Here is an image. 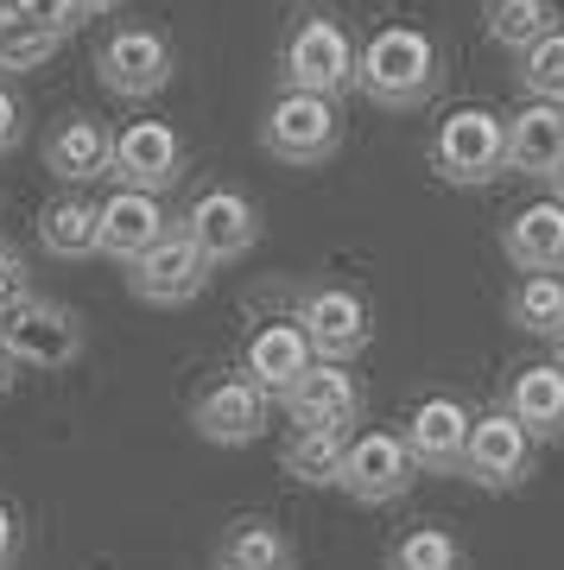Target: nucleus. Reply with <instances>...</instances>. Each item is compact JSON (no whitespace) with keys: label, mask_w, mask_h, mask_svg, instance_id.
Returning <instances> with one entry per match:
<instances>
[{"label":"nucleus","mask_w":564,"mask_h":570,"mask_svg":"<svg viewBox=\"0 0 564 570\" xmlns=\"http://www.w3.org/2000/svg\"><path fill=\"white\" fill-rule=\"evenodd\" d=\"M438 82H444V58L425 26L387 20L368 32V45H356V89L375 108H393V115L425 108L438 96Z\"/></svg>","instance_id":"1"},{"label":"nucleus","mask_w":564,"mask_h":570,"mask_svg":"<svg viewBox=\"0 0 564 570\" xmlns=\"http://www.w3.org/2000/svg\"><path fill=\"white\" fill-rule=\"evenodd\" d=\"M431 171L457 190H476V184H495L507 171V115L483 102L450 108L431 134Z\"/></svg>","instance_id":"2"},{"label":"nucleus","mask_w":564,"mask_h":570,"mask_svg":"<svg viewBox=\"0 0 564 570\" xmlns=\"http://www.w3.org/2000/svg\"><path fill=\"white\" fill-rule=\"evenodd\" d=\"M280 77H285V89L323 96V102H337L343 89H356V39H349V26L330 20V13L299 20L280 45Z\"/></svg>","instance_id":"3"},{"label":"nucleus","mask_w":564,"mask_h":570,"mask_svg":"<svg viewBox=\"0 0 564 570\" xmlns=\"http://www.w3.org/2000/svg\"><path fill=\"white\" fill-rule=\"evenodd\" d=\"M261 146L280 165H330L337 146H343V108L323 102V96H299V89H280L261 115Z\"/></svg>","instance_id":"4"},{"label":"nucleus","mask_w":564,"mask_h":570,"mask_svg":"<svg viewBox=\"0 0 564 570\" xmlns=\"http://www.w3.org/2000/svg\"><path fill=\"white\" fill-rule=\"evenodd\" d=\"M178 58H172V39L159 26H115L108 39L96 45V77L101 89H115L121 102H153L165 82H172Z\"/></svg>","instance_id":"5"},{"label":"nucleus","mask_w":564,"mask_h":570,"mask_svg":"<svg viewBox=\"0 0 564 570\" xmlns=\"http://www.w3.org/2000/svg\"><path fill=\"white\" fill-rule=\"evenodd\" d=\"M178 228L210 266H228V261H242V254H254V242H261V209L235 184H210V190L191 197Z\"/></svg>","instance_id":"6"},{"label":"nucleus","mask_w":564,"mask_h":570,"mask_svg":"<svg viewBox=\"0 0 564 570\" xmlns=\"http://www.w3.org/2000/svg\"><path fill=\"white\" fill-rule=\"evenodd\" d=\"M292 324L304 330V343L318 362H356L368 343H375V311H368L362 292H349V285H311L299 298V317Z\"/></svg>","instance_id":"7"},{"label":"nucleus","mask_w":564,"mask_h":570,"mask_svg":"<svg viewBox=\"0 0 564 570\" xmlns=\"http://www.w3.org/2000/svg\"><path fill=\"white\" fill-rule=\"evenodd\" d=\"M0 343L13 355V367H39V374H58L82 355V317L70 305H51V298H26L20 311L0 317Z\"/></svg>","instance_id":"8"},{"label":"nucleus","mask_w":564,"mask_h":570,"mask_svg":"<svg viewBox=\"0 0 564 570\" xmlns=\"http://www.w3.org/2000/svg\"><path fill=\"white\" fill-rule=\"evenodd\" d=\"M184 134L172 121H127L115 134V153H108V178L115 190H146V197H159L172 184L184 178Z\"/></svg>","instance_id":"9"},{"label":"nucleus","mask_w":564,"mask_h":570,"mask_svg":"<svg viewBox=\"0 0 564 570\" xmlns=\"http://www.w3.org/2000/svg\"><path fill=\"white\" fill-rule=\"evenodd\" d=\"M210 273H216V266H210L197 247L184 242V228H165V235L146 247L140 261H127V292H134L140 305L178 311V305H191V298H203Z\"/></svg>","instance_id":"10"},{"label":"nucleus","mask_w":564,"mask_h":570,"mask_svg":"<svg viewBox=\"0 0 564 570\" xmlns=\"http://www.w3.org/2000/svg\"><path fill=\"white\" fill-rule=\"evenodd\" d=\"M412 482H419V469H412V456H406L400 431H362V438H349V444H343L337 489H343L349 501H362V508H387V501H400Z\"/></svg>","instance_id":"11"},{"label":"nucleus","mask_w":564,"mask_h":570,"mask_svg":"<svg viewBox=\"0 0 564 570\" xmlns=\"http://www.w3.org/2000/svg\"><path fill=\"white\" fill-rule=\"evenodd\" d=\"M457 475H469V482H476V489H488V494L521 489L526 475H533V438H526L507 412H483V419L469 425L464 469H457Z\"/></svg>","instance_id":"12"},{"label":"nucleus","mask_w":564,"mask_h":570,"mask_svg":"<svg viewBox=\"0 0 564 570\" xmlns=\"http://www.w3.org/2000/svg\"><path fill=\"white\" fill-rule=\"evenodd\" d=\"M469 406L464 400H450V393H431V400H419L412 406V419H406L400 444L406 456H412V469H425V475H457L464 469V444H469Z\"/></svg>","instance_id":"13"},{"label":"nucleus","mask_w":564,"mask_h":570,"mask_svg":"<svg viewBox=\"0 0 564 570\" xmlns=\"http://www.w3.org/2000/svg\"><path fill=\"white\" fill-rule=\"evenodd\" d=\"M266 412H273V400H266L254 381H242V374H222L216 387L197 393V406H191V425H197L203 444H222V450H242L254 444L266 431Z\"/></svg>","instance_id":"14"},{"label":"nucleus","mask_w":564,"mask_h":570,"mask_svg":"<svg viewBox=\"0 0 564 570\" xmlns=\"http://www.w3.org/2000/svg\"><path fill=\"white\" fill-rule=\"evenodd\" d=\"M280 406L292 412L299 431H349L362 419V381H356L343 362H311L299 374V387L285 393Z\"/></svg>","instance_id":"15"},{"label":"nucleus","mask_w":564,"mask_h":570,"mask_svg":"<svg viewBox=\"0 0 564 570\" xmlns=\"http://www.w3.org/2000/svg\"><path fill=\"white\" fill-rule=\"evenodd\" d=\"M165 228H172V216H165L159 197H146V190H115V197L96 204V254L127 266V261H140Z\"/></svg>","instance_id":"16"},{"label":"nucleus","mask_w":564,"mask_h":570,"mask_svg":"<svg viewBox=\"0 0 564 570\" xmlns=\"http://www.w3.org/2000/svg\"><path fill=\"white\" fill-rule=\"evenodd\" d=\"M311 362H318V355H311V343H304L299 324H261L242 348V381H254L266 400H285Z\"/></svg>","instance_id":"17"},{"label":"nucleus","mask_w":564,"mask_h":570,"mask_svg":"<svg viewBox=\"0 0 564 570\" xmlns=\"http://www.w3.org/2000/svg\"><path fill=\"white\" fill-rule=\"evenodd\" d=\"M108 153H115L108 121H96V115H64V121L51 127V140H45V171L77 190V184L108 178Z\"/></svg>","instance_id":"18"},{"label":"nucleus","mask_w":564,"mask_h":570,"mask_svg":"<svg viewBox=\"0 0 564 570\" xmlns=\"http://www.w3.org/2000/svg\"><path fill=\"white\" fill-rule=\"evenodd\" d=\"M507 419L526 438H564V367L558 362H526L507 381Z\"/></svg>","instance_id":"19"},{"label":"nucleus","mask_w":564,"mask_h":570,"mask_svg":"<svg viewBox=\"0 0 564 570\" xmlns=\"http://www.w3.org/2000/svg\"><path fill=\"white\" fill-rule=\"evenodd\" d=\"M502 247L514 273H564V204H526L507 216L502 228Z\"/></svg>","instance_id":"20"},{"label":"nucleus","mask_w":564,"mask_h":570,"mask_svg":"<svg viewBox=\"0 0 564 570\" xmlns=\"http://www.w3.org/2000/svg\"><path fill=\"white\" fill-rule=\"evenodd\" d=\"M564 159V108L558 102H526L507 115V171L521 178H552Z\"/></svg>","instance_id":"21"},{"label":"nucleus","mask_w":564,"mask_h":570,"mask_svg":"<svg viewBox=\"0 0 564 570\" xmlns=\"http://www.w3.org/2000/svg\"><path fill=\"white\" fill-rule=\"evenodd\" d=\"M216 570H299V546H292V532L261 520V513H247L235 527L216 539Z\"/></svg>","instance_id":"22"},{"label":"nucleus","mask_w":564,"mask_h":570,"mask_svg":"<svg viewBox=\"0 0 564 570\" xmlns=\"http://www.w3.org/2000/svg\"><path fill=\"white\" fill-rule=\"evenodd\" d=\"M39 242L51 261H89L96 254V204L89 197H51L39 209Z\"/></svg>","instance_id":"23"},{"label":"nucleus","mask_w":564,"mask_h":570,"mask_svg":"<svg viewBox=\"0 0 564 570\" xmlns=\"http://www.w3.org/2000/svg\"><path fill=\"white\" fill-rule=\"evenodd\" d=\"M343 444H349V431H292L280 444V469L292 482H304V489H337Z\"/></svg>","instance_id":"24"},{"label":"nucleus","mask_w":564,"mask_h":570,"mask_svg":"<svg viewBox=\"0 0 564 570\" xmlns=\"http://www.w3.org/2000/svg\"><path fill=\"white\" fill-rule=\"evenodd\" d=\"M483 26H488V39L502 45V51L521 58L526 45H539L545 32L558 26V7H552V0H488Z\"/></svg>","instance_id":"25"},{"label":"nucleus","mask_w":564,"mask_h":570,"mask_svg":"<svg viewBox=\"0 0 564 570\" xmlns=\"http://www.w3.org/2000/svg\"><path fill=\"white\" fill-rule=\"evenodd\" d=\"M507 324L526 336H558L564 324V279L558 273H521L514 298H507Z\"/></svg>","instance_id":"26"},{"label":"nucleus","mask_w":564,"mask_h":570,"mask_svg":"<svg viewBox=\"0 0 564 570\" xmlns=\"http://www.w3.org/2000/svg\"><path fill=\"white\" fill-rule=\"evenodd\" d=\"M58 32H45V26H32L13 7V0H0V77H20V70H39L51 51H58Z\"/></svg>","instance_id":"27"},{"label":"nucleus","mask_w":564,"mask_h":570,"mask_svg":"<svg viewBox=\"0 0 564 570\" xmlns=\"http://www.w3.org/2000/svg\"><path fill=\"white\" fill-rule=\"evenodd\" d=\"M387 570H469L464 539L444 527H412L387 546Z\"/></svg>","instance_id":"28"},{"label":"nucleus","mask_w":564,"mask_h":570,"mask_svg":"<svg viewBox=\"0 0 564 570\" xmlns=\"http://www.w3.org/2000/svg\"><path fill=\"white\" fill-rule=\"evenodd\" d=\"M521 89L533 102H558L564 108V26H552L539 45L521 51Z\"/></svg>","instance_id":"29"},{"label":"nucleus","mask_w":564,"mask_h":570,"mask_svg":"<svg viewBox=\"0 0 564 570\" xmlns=\"http://www.w3.org/2000/svg\"><path fill=\"white\" fill-rule=\"evenodd\" d=\"M26 298H32V273H26L20 247L0 242V317H7V311H20Z\"/></svg>","instance_id":"30"},{"label":"nucleus","mask_w":564,"mask_h":570,"mask_svg":"<svg viewBox=\"0 0 564 570\" xmlns=\"http://www.w3.org/2000/svg\"><path fill=\"white\" fill-rule=\"evenodd\" d=\"M13 7H20V13H26L32 26H45V32H58V39H70V32L82 26L77 0H13Z\"/></svg>","instance_id":"31"},{"label":"nucleus","mask_w":564,"mask_h":570,"mask_svg":"<svg viewBox=\"0 0 564 570\" xmlns=\"http://www.w3.org/2000/svg\"><path fill=\"white\" fill-rule=\"evenodd\" d=\"M20 134H26V108H20V96L0 82V153H13V146H20Z\"/></svg>","instance_id":"32"},{"label":"nucleus","mask_w":564,"mask_h":570,"mask_svg":"<svg viewBox=\"0 0 564 570\" xmlns=\"http://www.w3.org/2000/svg\"><path fill=\"white\" fill-rule=\"evenodd\" d=\"M13 564H20V520L0 501V570H13Z\"/></svg>","instance_id":"33"},{"label":"nucleus","mask_w":564,"mask_h":570,"mask_svg":"<svg viewBox=\"0 0 564 570\" xmlns=\"http://www.w3.org/2000/svg\"><path fill=\"white\" fill-rule=\"evenodd\" d=\"M127 0H77V13L82 20H108V13H121Z\"/></svg>","instance_id":"34"},{"label":"nucleus","mask_w":564,"mask_h":570,"mask_svg":"<svg viewBox=\"0 0 564 570\" xmlns=\"http://www.w3.org/2000/svg\"><path fill=\"white\" fill-rule=\"evenodd\" d=\"M13 393V355H7V343H0V400Z\"/></svg>","instance_id":"35"},{"label":"nucleus","mask_w":564,"mask_h":570,"mask_svg":"<svg viewBox=\"0 0 564 570\" xmlns=\"http://www.w3.org/2000/svg\"><path fill=\"white\" fill-rule=\"evenodd\" d=\"M552 204H564V159H558V171H552Z\"/></svg>","instance_id":"36"},{"label":"nucleus","mask_w":564,"mask_h":570,"mask_svg":"<svg viewBox=\"0 0 564 570\" xmlns=\"http://www.w3.org/2000/svg\"><path fill=\"white\" fill-rule=\"evenodd\" d=\"M552 348H558V355H552V362L564 367V324H558V336H552Z\"/></svg>","instance_id":"37"}]
</instances>
